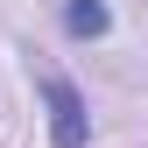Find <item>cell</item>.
Here are the masks:
<instances>
[{
    "label": "cell",
    "instance_id": "1",
    "mask_svg": "<svg viewBox=\"0 0 148 148\" xmlns=\"http://www.w3.org/2000/svg\"><path fill=\"white\" fill-rule=\"evenodd\" d=\"M35 92H42V106H49V141H57V148H85V141H92L85 92L71 85V78H57V71H49V78L35 85Z\"/></svg>",
    "mask_w": 148,
    "mask_h": 148
},
{
    "label": "cell",
    "instance_id": "2",
    "mask_svg": "<svg viewBox=\"0 0 148 148\" xmlns=\"http://www.w3.org/2000/svg\"><path fill=\"white\" fill-rule=\"evenodd\" d=\"M106 28H113L106 0H64V35H71V42H99Z\"/></svg>",
    "mask_w": 148,
    "mask_h": 148
}]
</instances>
